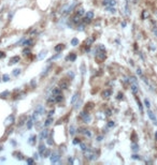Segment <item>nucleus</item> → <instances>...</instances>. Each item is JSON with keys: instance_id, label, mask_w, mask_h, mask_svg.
Masks as SVG:
<instances>
[{"instance_id": "obj_1", "label": "nucleus", "mask_w": 157, "mask_h": 165, "mask_svg": "<svg viewBox=\"0 0 157 165\" xmlns=\"http://www.w3.org/2000/svg\"><path fill=\"white\" fill-rule=\"evenodd\" d=\"M44 114V107L42 106V105H38L36 107V109H35V112H33V115H32V119L36 121L38 119V117L39 116H42Z\"/></svg>"}, {"instance_id": "obj_2", "label": "nucleus", "mask_w": 157, "mask_h": 165, "mask_svg": "<svg viewBox=\"0 0 157 165\" xmlns=\"http://www.w3.org/2000/svg\"><path fill=\"white\" fill-rule=\"evenodd\" d=\"M148 118L151 119V121L153 122V125H157V118H156V116H155V114L150 109V108H148Z\"/></svg>"}, {"instance_id": "obj_3", "label": "nucleus", "mask_w": 157, "mask_h": 165, "mask_svg": "<svg viewBox=\"0 0 157 165\" xmlns=\"http://www.w3.org/2000/svg\"><path fill=\"white\" fill-rule=\"evenodd\" d=\"M59 154H58V152H56V151H54L52 154H51V162L53 163V164H55V163H57L59 161Z\"/></svg>"}, {"instance_id": "obj_4", "label": "nucleus", "mask_w": 157, "mask_h": 165, "mask_svg": "<svg viewBox=\"0 0 157 165\" xmlns=\"http://www.w3.org/2000/svg\"><path fill=\"white\" fill-rule=\"evenodd\" d=\"M69 86V82L67 80H61L59 82V88L60 89H67Z\"/></svg>"}, {"instance_id": "obj_5", "label": "nucleus", "mask_w": 157, "mask_h": 165, "mask_svg": "<svg viewBox=\"0 0 157 165\" xmlns=\"http://www.w3.org/2000/svg\"><path fill=\"white\" fill-rule=\"evenodd\" d=\"M80 116H81V118L83 119V121L86 122V123H88V122L90 121V116L88 115V114H86L85 112L81 113V114H80Z\"/></svg>"}, {"instance_id": "obj_6", "label": "nucleus", "mask_w": 157, "mask_h": 165, "mask_svg": "<svg viewBox=\"0 0 157 165\" xmlns=\"http://www.w3.org/2000/svg\"><path fill=\"white\" fill-rule=\"evenodd\" d=\"M102 5L106 7H113V5H116V1L115 0H103Z\"/></svg>"}, {"instance_id": "obj_7", "label": "nucleus", "mask_w": 157, "mask_h": 165, "mask_svg": "<svg viewBox=\"0 0 157 165\" xmlns=\"http://www.w3.org/2000/svg\"><path fill=\"white\" fill-rule=\"evenodd\" d=\"M18 61H19V57H18V56H14V57H12V58H10L9 66H13V64H15V63H17Z\"/></svg>"}, {"instance_id": "obj_8", "label": "nucleus", "mask_w": 157, "mask_h": 165, "mask_svg": "<svg viewBox=\"0 0 157 165\" xmlns=\"http://www.w3.org/2000/svg\"><path fill=\"white\" fill-rule=\"evenodd\" d=\"M84 154H85V158H86V159H90V160L94 159L93 156H95L94 153L90 151V150H87V151H86V150H84Z\"/></svg>"}, {"instance_id": "obj_9", "label": "nucleus", "mask_w": 157, "mask_h": 165, "mask_svg": "<svg viewBox=\"0 0 157 165\" xmlns=\"http://www.w3.org/2000/svg\"><path fill=\"white\" fill-rule=\"evenodd\" d=\"M112 95V90L110 89H106L104 91H102V97L103 98H109Z\"/></svg>"}, {"instance_id": "obj_10", "label": "nucleus", "mask_w": 157, "mask_h": 165, "mask_svg": "<svg viewBox=\"0 0 157 165\" xmlns=\"http://www.w3.org/2000/svg\"><path fill=\"white\" fill-rule=\"evenodd\" d=\"M47 134H49V130L45 129L43 130L40 134V139H44V138H47Z\"/></svg>"}, {"instance_id": "obj_11", "label": "nucleus", "mask_w": 157, "mask_h": 165, "mask_svg": "<svg viewBox=\"0 0 157 165\" xmlns=\"http://www.w3.org/2000/svg\"><path fill=\"white\" fill-rule=\"evenodd\" d=\"M26 122H27V128L29 130L31 129L32 128V125H33V123H35V120H33V119H32V117H30V118H29V119H28V121H26Z\"/></svg>"}, {"instance_id": "obj_12", "label": "nucleus", "mask_w": 157, "mask_h": 165, "mask_svg": "<svg viewBox=\"0 0 157 165\" xmlns=\"http://www.w3.org/2000/svg\"><path fill=\"white\" fill-rule=\"evenodd\" d=\"M54 49H55V52H61L63 49H65V45L63 44H58V45H56L54 47Z\"/></svg>"}, {"instance_id": "obj_13", "label": "nucleus", "mask_w": 157, "mask_h": 165, "mask_svg": "<svg viewBox=\"0 0 157 165\" xmlns=\"http://www.w3.org/2000/svg\"><path fill=\"white\" fill-rule=\"evenodd\" d=\"M79 132H80V133L85 134V135H88V136H90V131H88V130L86 129V128H80V129H79Z\"/></svg>"}, {"instance_id": "obj_14", "label": "nucleus", "mask_w": 157, "mask_h": 165, "mask_svg": "<svg viewBox=\"0 0 157 165\" xmlns=\"http://www.w3.org/2000/svg\"><path fill=\"white\" fill-rule=\"evenodd\" d=\"M13 121H14V116L13 115H11V116H9L8 118H7V120H5V125H8L10 123H13Z\"/></svg>"}, {"instance_id": "obj_15", "label": "nucleus", "mask_w": 157, "mask_h": 165, "mask_svg": "<svg viewBox=\"0 0 157 165\" xmlns=\"http://www.w3.org/2000/svg\"><path fill=\"white\" fill-rule=\"evenodd\" d=\"M131 91H132V93L137 95L138 93V87H137V84H131Z\"/></svg>"}, {"instance_id": "obj_16", "label": "nucleus", "mask_w": 157, "mask_h": 165, "mask_svg": "<svg viewBox=\"0 0 157 165\" xmlns=\"http://www.w3.org/2000/svg\"><path fill=\"white\" fill-rule=\"evenodd\" d=\"M52 122H53V118L52 117H47V119L44 122V127H49V125H52Z\"/></svg>"}, {"instance_id": "obj_17", "label": "nucleus", "mask_w": 157, "mask_h": 165, "mask_svg": "<svg viewBox=\"0 0 157 165\" xmlns=\"http://www.w3.org/2000/svg\"><path fill=\"white\" fill-rule=\"evenodd\" d=\"M72 22L74 23V24H79V23L81 22V16H80V15H77V14H76L75 16H74V17H73V19H72Z\"/></svg>"}, {"instance_id": "obj_18", "label": "nucleus", "mask_w": 157, "mask_h": 165, "mask_svg": "<svg viewBox=\"0 0 157 165\" xmlns=\"http://www.w3.org/2000/svg\"><path fill=\"white\" fill-rule=\"evenodd\" d=\"M76 58V56H75V54H70L69 56H67V60H70V61H74Z\"/></svg>"}, {"instance_id": "obj_19", "label": "nucleus", "mask_w": 157, "mask_h": 165, "mask_svg": "<svg viewBox=\"0 0 157 165\" xmlns=\"http://www.w3.org/2000/svg\"><path fill=\"white\" fill-rule=\"evenodd\" d=\"M46 150V147H45V145H43V144H41L40 146H39V152H40L41 154H43V152Z\"/></svg>"}, {"instance_id": "obj_20", "label": "nucleus", "mask_w": 157, "mask_h": 165, "mask_svg": "<svg viewBox=\"0 0 157 165\" xmlns=\"http://www.w3.org/2000/svg\"><path fill=\"white\" fill-rule=\"evenodd\" d=\"M47 103H56V98L54 94H52L49 99H47Z\"/></svg>"}, {"instance_id": "obj_21", "label": "nucleus", "mask_w": 157, "mask_h": 165, "mask_svg": "<svg viewBox=\"0 0 157 165\" xmlns=\"http://www.w3.org/2000/svg\"><path fill=\"white\" fill-rule=\"evenodd\" d=\"M31 43H32L31 39H28V40H25L24 42H23V45H24V46H30Z\"/></svg>"}, {"instance_id": "obj_22", "label": "nucleus", "mask_w": 157, "mask_h": 165, "mask_svg": "<svg viewBox=\"0 0 157 165\" xmlns=\"http://www.w3.org/2000/svg\"><path fill=\"white\" fill-rule=\"evenodd\" d=\"M93 17H94V12H93V11H88V12L86 13V18L93 19Z\"/></svg>"}, {"instance_id": "obj_23", "label": "nucleus", "mask_w": 157, "mask_h": 165, "mask_svg": "<svg viewBox=\"0 0 157 165\" xmlns=\"http://www.w3.org/2000/svg\"><path fill=\"white\" fill-rule=\"evenodd\" d=\"M136 100H137V104H138V107H139L140 111H141V113H142V112H143V107H142V104H141L140 100L138 99V97H136Z\"/></svg>"}, {"instance_id": "obj_24", "label": "nucleus", "mask_w": 157, "mask_h": 165, "mask_svg": "<svg viewBox=\"0 0 157 165\" xmlns=\"http://www.w3.org/2000/svg\"><path fill=\"white\" fill-rule=\"evenodd\" d=\"M55 98H56V103L61 102V101L63 100V95H61V94H57V95H55Z\"/></svg>"}, {"instance_id": "obj_25", "label": "nucleus", "mask_w": 157, "mask_h": 165, "mask_svg": "<svg viewBox=\"0 0 157 165\" xmlns=\"http://www.w3.org/2000/svg\"><path fill=\"white\" fill-rule=\"evenodd\" d=\"M46 56V50H42L40 53V55L38 56V59H43Z\"/></svg>"}, {"instance_id": "obj_26", "label": "nucleus", "mask_w": 157, "mask_h": 165, "mask_svg": "<svg viewBox=\"0 0 157 165\" xmlns=\"http://www.w3.org/2000/svg\"><path fill=\"white\" fill-rule=\"evenodd\" d=\"M77 98H79V93L76 92V93H74V94H73V97H72V100H71L72 104H74V103H75L76 99H77Z\"/></svg>"}, {"instance_id": "obj_27", "label": "nucleus", "mask_w": 157, "mask_h": 165, "mask_svg": "<svg viewBox=\"0 0 157 165\" xmlns=\"http://www.w3.org/2000/svg\"><path fill=\"white\" fill-rule=\"evenodd\" d=\"M69 133H70V135H74V133H75V128H74V125H71V127H70Z\"/></svg>"}, {"instance_id": "obj_28", "label": "nucleus", "mask_w": 157, "mask_h": 165, "mask_svg": "<svg viewBox=\"0 0 157 165\" xmlns=\"http://www.w3.org/2000/svg\"><path fill=\"white\" fill-rule=\"evenodd\" d=\"M71 45H73V46H76V45H79V40H77L76 38L72 39V40H71Z\"/></svg>"}, {"instance_id": "obj_29", "label": "nucleus", "mask_w": 157, "mask_h": 165, "mask_svg": "<svg viewBox=\"0 0 157 165\" xmlns=\"http://www.w3.org/2000/svg\"><path fill=\"white\" fill-rule=\"evenodd\" d=\"M36 139H37L36 135H32L31 137H30V139H29V144L33 145V144H35V142H36Z\"/></svg>"}, {"instance_id": "obj_30", "label": "nucleus", "mask_w": 157, "mask_h": 165, "mask_svg": "<svg viewBox=\"0 0 157 165\" xmlns=\"http://www.w3.org/2000/svg\"><path fill=\"white\" fill-rule=\"evenodd\" d=\"M129 82L131 83V84H137V78H136L135 76H130Z\"/></svg>"}, {"instance_id": "obj_31", "label": "nucleus", "mask_w": 157, "mask_h": 165, "mask_svg": "<svg viewBox=\"0 0 157 165\" xmlns=\"http://www.w3.org/2000/svg\"><path fill=\"white\" fill-rule=\"evenodd\" d=\"M52 93L54 94V95L60 94V88H55V89H53V92H52Z\"/></svg>"}, {"instance_id": "obj_32", "label": "nucleus", "mask_w": 157, "mask_h": 165, "mask_svg": "<svg viewBox=\"0 0 157 165\" xmlns=\"http://www.w3.org/2000/svg\"><path fill=\"white\" fill-rule=\"evenodd\" d=\"M21 74V69H15V70H13V75L14 76H17Z\"/></svg>"}, {"instance_id": "obj_33", "label": "nucleus", "mask_w": 157, "mask_h": 165, "mask_svg": "<svg viewBox=\"0 0 157 165\" xmlns=\"http://www.w3.org/2000/svg\"><path fill=\"white\" fill-rule=\"evenodd\" d=\"M144 105H145L146 108H150V107H151V103H150V101H148V99H145V100H144Z\"/></svg>"}, {"instance_id": "obj_34", "label": "nucleus", "mask_w": 157, "mask_h": 165, "mask_svg": "<svg viewBox=\"0 0 157 165\" xmlns=\"http://www.w3.org/2000/svg\"><path fill=\"white\" fill-rule=\"evenodd\" d=\"M97 50L98 52H106V47L103 45H99L98 47H97Z\"/></svg>"}, {"instance_id": "obj_35", "label": "nucleus", "mask_w": 157, "mask_h": 165, "mask_svg": "<svg viewBox=\"0 0 157 165\" xmlns=\"http://www.w3.org/2000/svg\"><path fill=\"white\" fill-rule=\"evenodd\" d=\"M2 80H3V82H9V80H10V76L8 75V74H5V75L2 76Z\"/></svg>"}, {"instance_id": "obj_36", "label": "nucleus", "mask_w": 157, "mask_h": 165, "mask_svg": "<svg viewBox=\"0 0 157 165\" xmlns=\"http://www.w3.org/2000/svg\"><path fill=\"white\" fill-rule=\"evenodd\" d=\"M14 156H15V158H16L17 160H23L22 154H21V153H17V152H15V153H14Z\"/></svg>"}, {"instance_id": "obj_37", "label": "nucleus", "mask_w": 157, "mask_h": 165, "mask_svg": "<svg viewBox=\"0 0 157 165\" xmlns=\"http://www.w3.org/2000/svg\"><path fill=\"white\" fill-rule=\"evenodd\" d=\"M108 11L111 12V13H115V12H116V10L114 9V8H112V7H108Z\"/></svg>"}, {"instance_id": "obj_38", "label": "nucleus", "mask_w": 157, "mask_h": 165, "mask_svg": "<svg viewBox=\"0 0 157 165\" xmlns=\"http://www.w3.org/2000/svg\"><path fill=\"white\" fill-rule=\"evenodd\" d=\"M49 154H51V152H49V150H45V151L43 152V154H42V156H44V158H46V156H49Z\"/></svg>"}, {"instance_id": "obj_39", "label": "nucleus", "mask_w": 157, "mask_h": 165, "mask_svg": "<svg viewBox=\"0 0 157 165\" xmlns=\"http://www.w3.org/2000/svg\"><path fill=\"white\" fill-rule=\"evenodd\" d=\"M125 9H126V14H129V8H128V1H126Z\"/></svg>"}, {"instance_id": "obj_40", "label": "nucleus", "mask_w": 157, "mask_h": 165, "mask_svg": "<svg viewBox=\"0 0 157 165\" xmlns=\"http://www.w3.org/2000/svg\"><path fill=\"white\" fill-rule=\"evenodd\" d=\"M29 53H30V49L29 48H25L23 50V54H24V55H27V54H29Z\"/></svg>"}, {"instance_id": "obj_41", "label": "nucleus", "mask_w": 157, "mask_h": 165, "mask_svg": "<svg viewBox=\"0 0 157 165\" xmlns=\"http://www.w3.org/2000/svg\"><path fill=\"white\" fill-rule=\"evenodd\" d=\"M76 14L81 16V15H83V14H84V10H83V9H80L79 11H77V13H76Z\"/></svg>"}, {"instance_id": "obj_42", "label": "nucleus", "mask_w": 157, "mask_h": 165, "mask_svg": "<svg viewBox=\"0 0 157 165\" xmlns=\"http://www.w3.org/2000/svg\"><path fill=\"white\" fill-rule=\"evenodd\" d=\"M139 149V146L137 144H132V150H138Z\"/></svg>"}, {"instance_id": "obj_43", "label": "nucleus", "mask_w": 157, "mask_h": 165, "mask_svg": "<svg viewBox=\"0 0 157 165\" xmlns=\"http://www.w3.org/2000/svg\"><path fill=\"white\" fill-rule=\"evenodd\" d=\"M26 162H27V164H33V163H35V161L32 160V159H27V161H26Z\"/></svg>"}, {"instance_id": "obj_44", "label": "nucleus", "mask_w": 157, "mask_h": 165, "mask_svg": "<svg viewBox=\"0 0 157 165\" xmlns=\"http://www.w3.org/2000/svg\"><path fill=\"white\" fill-rule=\"evenodd\" d=\"M137 74H138L139 76L143 75V74H142V71H141V69H140V68H138V69H137Z\"/></svg>"}, {"instance_id": "obj_45", "label": "nucleus", "mask_w": 157, "mask_h": 165, "mask_svg": "<svg viewBox=\"0 0 157 165\" xmlns=\"http://www.w3.org/2000/svg\"><path fill=\"white\" fill-rule=\"evenodd\" d=\"M92 42H93V39H92V38H90L88 40H86V45H90Z\"/></svg>"}, {"instance_id": "obj_46", "label": "nucleus", "mask_w": 157, "mask_h": 165, "mask_svg": "<svg viewBox=\"0 0 157 165\" xmlns=\"http://www.w3.org/2000/svg\"><path fill=\"white\" fill-rule=\"evenodd\" d=\"M109 128H112V127H114V122L113 121H109Z\"/></svg>"}, {"instance_id": "obj_47", "label": "nucleus", "mask_w": 157, "mask_h": 165, "mask_svg": "<svg viewBox=\"0 0 157 165\" xmlns=\"http://www.w3.org/2000/svg\"><path fill=\"white\" fill-rule=\"evenodd\" d=\"M81 149L84 151V150H86V146H85V144H81Z\"/></svg>"}, {"instance_id": "obj_48", "label": "nucleus", "mask_w": 157, "mask_h": 165, "mask_svg": "<svg viewBox=\"0 0 157 165\" xmlns=\"http://www.w3.org/2000/svg\"><path fill=\"white\" fill-rule=\"evenodd\" d=\"M77 30H80V31H82V30H84V26L83 25H81L80 27H77Z\"/></svg>"}, {"instance_id": "obj_49", "label": "nucleus", "mask_w": 157, "mask_h": 165, "mask_svg": "<svg viewBox=\"0 0 157 165\" xmlns=\"http://www.w3.org/2000/svg\"><path fill=\"white\" fill-rule=\"evenodd\" d=\"M54 115V109L53 111H49V117H52Z\"/></svg>"}, {"instance_id": "obj_50", "label": "nucleus", "mask_w": 157, "mask_h": 165, "mask_svg": "<svg viewBox=\"0 0 157 165\" xmlns=\"http://www.w3.org/2000/svg\"><path fill=\"white\" fill-rule=\"evenodd\" d=\"M5 56V54L3 53V52H0V58H3Z\"/></svg>"}, {"instance_id": "obj_51", "label": "nucleus", "mask_w": 157, "mask_h": 165, "mask_svg": "<svg viewBox=\"0 0 157 165\" xmlns=\"http://www.w3.org/2000/svg\"><path fill=\"white\" fill-rule=\"evenodd\" d=\"M117 99H118V100L123 99V93H118V97H117Z\"/></svg>"}, {"instance_id": "obj_52", "label": "nucleus", "mask_w": 157, "mask_h": 165, "mask_svg": "<svg viewBox=\"0 0 157 165\" xmlns=\"http://www.w3.org/2000/svg\"><path fill=\"white\" fill-rule=\"evenodd\" d=\"M132 158H134V159H136V160H138V159L140 160V156H136V154H135V156H132Z\"/></svg>"}, {"instance_id": "obj_53", "label": "nucleus", "mask_w": 157, "mask_h": 165, "mask_svg": "<svg viewBox=\"0 0 157 165\" xmlns=\"http://www.w3.org/2000/svg\"><path fill=\"white\" fill-rule=\"evenodd\" d=\"M59 57V55H56V56H54V57H53V58L51 59V60H53V59H56V58H58Z\"/></svg>"}, {"instance_id": "obj_54", "label": "nucleus", "mask_w": 157, "mask_h": 165, "mask_svg": "<svg viewBox=\"0 0 157 165\" xmlns=\"http://www.w3.org/2000/svg\"><path fill=\"white\" fill-rule=\"evenodd\" d=\"M73 143H74V144H77V143L80 144V140H77V139H75V140H73Z\"/></svg>"}, {"instance_id": "obj_55", "label": "nucleus", "mask_w": 157, "mask_h": 165, "mask_svg": "<svg viewBox=\"0 0 157 165\" xmlns=\"http://www.w3.org/2000/svg\"><path fill=\"white\" fill-rule=\"evenodd\" d=\"M33 158H35V159H38V153H35V154H33Z\"/></svg>"}, {"instance_id": "obj_56", "label": "nucleus", "mask_w": 157, "mask_h": 165, "mask_svg": "<svg viewBox=\"0 0 157 165\" xmlns=\"http://www.w3.org/2000/svg\"><path fill=\"white\" fill-rule=\"evenodd\" d=\"M154 33H155V34H157V28H156V29H154Z\"/></svg>"}, {"instance_id": "obj_57", "label": "nucleus", "mask_w": 157, "mask_h": 165, "mask_svg": "<svg viewBox=\"0 0 157 165\" xmlns=\"http://www.w3.org/2000/svg\"><path fill=\"white\" fill-rule=\"evenodd\" d=\"M138 2V0H134V3H137Z\"/></svg>"}]
</instances>
